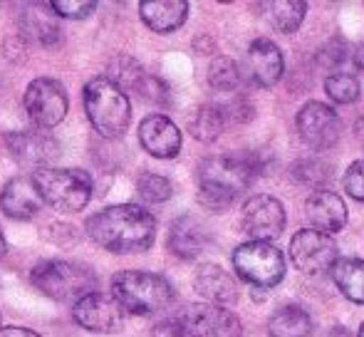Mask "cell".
Masks as SVG:
<instances>
[{
	"mask_svg": "<svg viewBox=\"0 0 364 337\" xmlns=\"http://www.w3.org/2000/svg\"><path fill=\"white\" fill-rule=\"evenodd\" d=\"M211 243V231L196 216H181L171 223L168 231V251L183 260L198 258Z\"/></svg>",
	"mask_w": 364,
	"mask_h": 337,
	"instance_id": "obj_18",
	"label": "cell"
},
{
	"mask_svg": "<svg viewBox=\"0 0 364 337\" xmlns=\"http://www.w3.org/2000/svg\"><path fill=\"white\" fill-rule=\"evenodd\" d=\"M285 60L280 48L268 38H258L250 43L248 55H245V73H248V82L255 87H273L283 77Z\"/></svg>",
	"mask_w": 364,
	"mask_h": 337,
	"instance_id": "obj_15",
	"label": "cell"
},
{
	"mask_svg": "<svg viewBox=\"0 0 364 337\" xmlns=\"http://www.w3.org/2000/svg\"><path fill=\"white\" fill-rule=\"evenodd\" d=\"M270 337H307L312 333V318L300 305H283L268 320Z\"/></svg>",
	"mask_w": 364,
	"mask_h": 337,
	"instance_id": "obj_23",
	"label": "cell"
},
{
	"mask_svg": "<svg viewBox=\"0 0 364 337\" xmlns=\"http://www.w3.org/2000/svg\"><path fill=\"white\" fill-rule=\"evenodd\" d=\"M144 77H146L144 68H141L134 58H127V55L117 58L114 63L109 65V75H107V80H112L119 90H127V87H129V90H139Z\"/></svg>",
	"mask_w": 364,
	"mask_h": 337,
	"instance_id": "obj_28",
	"label": "cell"
},
{
	"mask_svg": "<svg viewBox=\"0 0 364 337\" xmlns=\"http://www.w3.org/2000/svg\"><path fill=\"white\" fill-rule=\"evenodd\" d=\"M305 218L310 223L312 231L320 233H332L342 231L347 223V206L335 191H327V188H320V191H312L305 201Z\"/></svg>",
	"mask_w": 364,
	"mask_h": 337,
	"instance_id": "obj_17",
	"label": "cell"
},
{
	"mask_svg": "<svg viewBox=\"0 0 364 337\" xmlns=\"http://www.w3.org/2000/svg\"><path fill=\"white\" fill-rule=\"evenodd\" d=\"M5 251H8V246H5V238H3V233H0V258L5 255Z\"/></svg>",
	"mask_w": 364,
	"mask_h": 337,
	"instance_id": "obj_37",
	"label": "cell"
},
{
	"mask_svg": "<svg viewBox=\"0 0 364 337\" xmlns=\"http://www.w3.org/2000/svg\"><path fill=\"white\" fill-rule=\"evenodd\" d=\"M85 231L97 246L109 253H144L156 238V221L146 208L136 203H117L92 213L85 223Z\"/></svg>",
	"mask_w": 364,
	"mask_h": 337,
	"instance_id": "obj_1",
	"label": "cell"
},
{
	"mask_svg": "<svg viewBox=\"0 0 364 337\" xmlns=\"http://www.w3.org/2000/svg\"><path fill=\"white\" fill-rule=\"evenodd\" d=\"M151 337H186L178 320H164L151 330Z\"/></svg>",
	"mask_w": 364,
	"mask_h": 337,
	"instance_id": "obj_34",
	"label": "cell"
},
{
	"mask_svg": "<svg viewBox=\"0 0 364 337\" xmlns=\"http://www.w3.org/2000/svg\"><path fill=\"white\" fill-rule=\"evenodd\" d=\"M139 15L154 33L168 35L186 23L188 3L186 0H146L139 5Z\"/></svg>",
	"mask_w": 364,
	"mask_h": 337,
	"instance_id": "obj_21",
	"label": "cell"
},
{
	"mask_svg": "<svg viewBox=\"0 0 364 337\" xmlns=\"http://www.w3.org/2000/svg\"><path fill=\"white\" fill-rule=\"evenodd\" d=\"M30 181L38 188L43 203H50L63 213L82 211L92 198V176L82 168L45 166L38 168Z\"/></svg>",
	"mask_w": 364,
	"mask_h": 337,
	"instance_id": "obj_6",
	"label": "cell"
},
{
	"mask_svg": "<svg viewBox=\"0 0 364 337\" xmlns=\"http://www.w3.org/2000/svg\"><path fill=\"white\" fill-rule=\"evenodd\" d=\"M112 298L119 303L124 313L151 315L166 310L176 293L164 275L149 270H119L112 278Z\"/></svg>",
	"mask_w": 364,
	"mask_h": 337,
	"instance_id": "obj_3",
	"label": "cell"
},
{
	"mask_svg": "<svg viewBox=\"0 0 364 337\" xmlns=\"http://www.w3.org/2000/svg\"><path fill=\"white\" fill-rule=\"evenodd\" d=\"M139 144L156 159H173L181 151V132L166 114H149L139 124Z\"/></svg>",
	"mask_w": 364,
	"mask_h": 337,
	"instance_id": "obj_16",
	"label": "cell"
},
{
	"mask_svg": "<svg viewBox=\"0 0 364 337\" xmlns=\"http://www.w3.org/2000/svg\"><path fill=\"white\" fill-rule=\"evenodd\" d=\"M193 288L201 298H206L211 305H220V308L238 300V285H235L233 275L216 263H206L196 270Z\"/></svg>",
	"mask_w": 364,
	"mask_h": 337,
	"instance_id": "obj_20",
	"label": "cell"
},
{
	"mask_svg": "<svg viewBox=\"0 0 364 337\" xmlns=\"http://www.w3.org/2000/svg\"><path fill=\"white\" fill-rule=\"evenodd\" d=\"M23 105L30 122L35 124V129L48 132L68 117L70 109L68 90H65L63 82H58L53 77H38L25 90Z\"/></svg>",
	"mask_w": 364,
	"mask_h": 337,
	"instance_id": "obj_8",
	"label": "cell"
},
{
	"mask_svg": "<svg viewBox=\"0 0 364 337\" xmlns=\"http://www.w3.org/2000/svg\"><path fill=\"white\" fill-rule=\"evenodd\" d=\"M325 92L332 102L337 105H355L360 100V85H357V77L347 73H335L325 80Z\"/></svg>",
	"mask_w": 364,
	"mask_h": 337,
	"instance_id": "obj_30",
	"label": "cell"
},
{
	"mask_svg": "<svg viewBox=\"0 0 364 337\" xmlns=\"http://www.w3.org/2000/svg\"><path fill=\"white\" fill-rule=\"evenodd\" d=\"M0 208L13 221H30L43 211V198L30 178L15 176L0 191Z\"/></svg>",
	"mask_w": 364,
	"mask_h": 337,
	"instance_id": "obj_19",
	"label": "cell"
},
{
	"mask_svg": "<svg viewBox=\"0 0 364 337\" xmlns=\"http://www.w3.org/2000/svg\"><path fill=\"white\" fill-rule=\"evenodd\" d=\"M186 337H243L238 315L211 303H193L178 315Z\"/></svg>",
	"mask_w": 364,
	"mask_h": 337,
	"instance_id": "obj_10",
	"label": "cell"
},
{
	"mask_svg": "<svg viewBox=\"0 0 364 337\" xmlns=\"http://www.w3.org/2000/svg\"><path fill=\"white\" fill-rule=\"evenodd\" d=\"M136 191H139V196L149 203H164L171 198L173 186L166 176H161V173L146 171V173H141L139 181H136Z\"/></svg>",
	"mask_w": 364,
	"mask_h": 337,
	"instance_id": "obj_31",
	"label": "cell"
},
{
	"mask_svg": "<svg viewBox=\"0 0 364 337\" xmlns=\"http://www.w3.org/2000/svg\"><path fill=\"white\" fill-rule=\"evenodd\" d=\"M332 337H350V335H347L342 328H335V333H332Z\"/></svg>",
	"mask_w": 364,
	"mask_h": 337,
	"instance_id": "obj_38",
	"label": "cell"
},
{
	"mask_svg": "<svg viewBox=\"0 0 364 337\" xmlns=\"http://www.w3.org/2000/svg\"><path fill=\"white\" fill-rule=\"evenodd\" d=\"M33 285L58 303H77L97 290V275L87 265L73 260H43L30 273Z\"/></svg>",
	"mask_w": 364,
	"mask_h": 337,
	"instance_id": "obj_5",
	"label": "cell"
},
{
	"mask_svg": "<svg viewBox=\"0 0 364 337\" xmlns=\"http://www.w3.org/2000/svg\"><path fill=\"white\" fill-rule=\"evenodd\" d=\"M355 60H357V65H360V68L364 70V45H362V48L355 53Z\"/></svg>",
	"mask_w": 364,
	"mask_h": 337,
	"instance_id": "obj_36",
	"label": "cell"
},
{
	"mask_svg": "<svg viewBox=\"0 0 364 337\" xmlns=\"http://www.w3.org/2000/svg\"><path fill=\"white\" fill-rule=\"evenodd\" d=\"M225 117L220 112L218 105H203L193 112V117L188 119V132L196 137L198 141H213L220 137V132L225 129Z\"/></svg>",
	"mask_w": 364,
	"mask_h": 337,
	"instance_id": "obj_25",
	"label": "cell"
},
{
	"mask_svg": "<svg viewBox=\"0 0 364 337\" xmlns=\"http://www.w3.org/2000/svg\"><path fill=\"white\" fill-rule=\"evenodd\" d=\"M297 134L312 151H330L340 141L342 122L325 102H307L297 112Z\"/></svg>",
	"mask_w": 364,
	"mask_h": 337,
	"instance_id": "obj_9",
	"label": "cell"
},
{
	"mask_svg": "<svg viewBox=\"0 0 364 337\" xmlns=\"http://www.w3.org/2000/svg\"><path fill=\"white\" fill-rule=\"evenodd\" d=\"M20 30H23L25 38L35 40L43 48L50 45H58L63 33H60V25L55 20V13H50V5H25L23 15H20Z\"/></svg>",
	"mask_w": 364,
	"mask_h": 337,
	"instance_id": "obj_22",
	"label": "cell"
},
{
	"mask_svg": "<svg viewBox=\"0 0 364 337\" xmlns=\"http://www.w3.org/2000/svg\"><path fill=\"white\" fill-rule=\"evenodd\" d=\"M360 337H364V323H362V328H360Z\"/></svg>",
	"mask_w": 364,
	"mask_h": 337,
	"instance_id": "obj_39",
	"label": "cell"
},
{
	"mask_svg": "<svg viewBox=\"0 0 364 337\" xmlns=\"http://www.w3.org/2000/svg\"><path fill=\"white\" fill-rule=\"evenodd\" d=\"M268 10L275 30L283 35H292L300 30L302 20H305L307 3H302V0H278V3H270Z\"/></svg>",
	"mask_w": 364,
	"mask_h": 337,
	"instance_id": "obj_26",
	"label": "cell"
},
{
	"mask_svg": "<svg viewBox=\"0 0 364 337\" xmlns=\"http://www.w3.org/2000/svg\"><path fill=\"white\" fill-rule=\"evenodd\" d=\"M240 228L250 241H265L278 238L285 231V208L275 196L258 193L243 203L240 211Z\"/></svg>",
	"mask_w": 364,
	"mask_h": 337,
	"instance_id": "obj_12",
	"label": "cell"
},
{
	"mask_svg": "<svg viewBox=\"0 0 364 337\" xmlns=\"http://www.w3.org/2000/svg\"><path fill=\"white\" fill-rule=\"evenodd\" d=\"M258 151L206 156L198 164V201L213 213H223L263 171Z\"/></svg>",
	"mask_w": 364,
	"mask_h": 337,
	"instance_id": "obj_2",
	"label": "cell"
},
{
	"mask_svg": "<svg viewBox=\"0 0 364 337\" xmlns=\"http://www.w3.org/2000/svg\"><path fill=\"white\" fill-rule=\"evenodd\" d=\"M345 191L355 201H364V159L352 161L350 168L345 171Z\"/></svg>",
	"mask_w": 364,
	"mask_h": 337,
	"instance_id": "obj_33",
	"label": "cell"
},
{
	"mask_svg": "<svg viewBox=\"0 0 364 337\" xmlns=\"http://www.w3.org/2000/svg\"><path fill=\"white\" fill-rule=\"evenodd\" d=\"M208 82L218 92H230L233 95L240 85V70L230 58H216L208 68Z\"/></svg>",
	"mask_w": 364,
	"mask_h": 337,
	"instance_id": "obj_29",
	"label": "cell"
},
{
	"mask_svg": "<svg viewBox=\"0 0 364 337\" xmlns=\"http://www.w3.org/2000/svg\"><path fill=\"white\" fill-rule=\"evenodd\" d=\"M48 5L58 18L68 20H82L97 10V3H92V0H53Z\"/></svg>",
	"mask_w": 364,
	"mask_h": 337,
	"instance_id": "obj_32",
	"label": "cell"
},
{
	"mask_svg": "<svg viewBox=\"0 0 364 337\" xmlns=\"http://www.w3.org/2000/svg\"><path fill=\"white\" fill-rule=\"evenodd\" d=\"M340 248L332 241V236L320 231H297L290 241V260L300 273L305 275H320L325 270H332V265L337 263Z\"/></svg>",
	"mask_w": 364,
	"mask_h": 337,
	"instance_id": "obj_11",
	"label": "cell"
},
{
	"mask_svg": "<svg viewBox=\"0 0 364 337\" xmlns=\"http://www.w3.org/2000/svg\"><path fill=\"white\" fill-rule=\"evenodd\" d=\"M73 318L77 325L95 335H114L124 328V310L112 295L90 293L73 305Z\"/></svg>",
	"mask_w": 364,
	"mask_h": 337,
	"instance_id": "obj_13",
	"label": "cell"
},
{
	"mask_svg": "<svg viewBox=\"0 0 364 337\" xmlns=\"http://www.w3.org/2000/svg\"><path fill=\"white\" fill-rule=\"evenodd\" d=\"M292 176L300 183L315 186L320 191V188H325V183L332 181V166L325 164L322 159H317V156H305V159L292 164Z\"/></svg>",
	"mask_w": 364,
	"mask_h": 337,
	"instance_id": "obj_27",
	"label": "cell"
},
{
	"mask_svg": "<svg viewBox=\"0 0 364 337\" xmlns=\"http://www.w3.org/2000/svg\"><path fill=\"white\" fill-rule=\"evenodd\" d=\"M233 270L248 285L268 290L285 278V258L273 243L248 241L233 251Z\"/></svg>",
	"mask_w": 364,
	"mask_h": 337,
	"instance_id": "obj_7",
	"label": "cell"
},
{
	"mask_svg": "<svg viewBox=\"0 0 364 337\" xmlns=\"http://www.w3.org/2000/svg\"><path fill=\"white\" fill-rule=\"evenodd\" d=\"M0 337H40L35 330L30 328H18V325H10V328H0Z\"/></svg>",
	"mask_w": 364,
	"mask_h": 337,
	"instance_id": "obj_35",
	"label": "cell"
},
{
	"mask_svg": "<svg viewBox=\"0 0 364 337\" xmlns=\"http://www.w3.org/2000/svg\"><path fill=\"white\" fill-rule=\"evenodd\" d=\"M5 144H8V151L15 159L28 166H35V171L50 166L60 154V144L43 129L8 132L5 134Z\"/></svg>",
	"mask_w": 364,
	"mask_h": 337,
	"instance_id": "obj_14",
	"label": "cell"
},
{
	"mask_svg": "<svg viewBox=\"0 0 364 337\" xmlns=\"http://www.w3.org/2000/svg\"><path fill=\"white\" fill-rule=\"evenodd\" d=\"M332 280L347 300L364 305V260L337 258V263L332 265Z\"/></svg>",
	"mask_w": 364,
	"mask_h": 337,
	"instance_id": "obj_24",
	"label": "cell"
},
{
	"mask_svg": "<svg viewBox=\"0 0 364 337\" xmlns=\"http://www.w3.org/2000/svg\"><path fill=\"white\" fill-rule=\"evenodd\" d=\"M0 328H3V315H0Z\"/></svg>",
	"mask_w": 364,
	"mask_h": 337,
	"instance_id": "obj_40",
	"label": "cell"
},
{
	"mask_svg": "<svg viewBox=\"0 0 364 337\" xmlns=\"http://www.w3.org/2000/svg\"><path fill=\"white\" fill-rule=\"evenodd\" d=\"M85 109L92 127L107 139L124 137L132 119V105L124 90H119L112 80L95 77L85 85Z\"/></svg>",
	"mask_w": 364,
	"mask_h": 337,
	"instance_id": "obj_4",
	"label": "cell"
}]
</instances>
